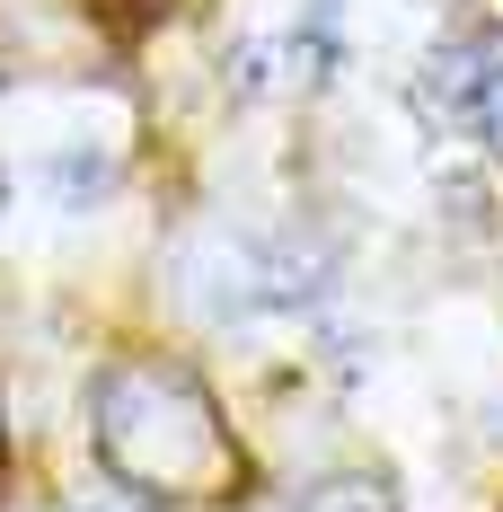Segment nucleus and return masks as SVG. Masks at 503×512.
Wrapping results in <instances>:
<instances>
[{
	"instance_id": "f03ea898",
	"label": "nucleus",
	"mask_w": 503,
	"mask_h": 512,
	"mask_svg": "<svg viewBox=\"0 0 503 512\" xmlns=\"http://www.w3.org/2000/svg\"><path fill=\"white\" fill-rule=\"evenodd\" d=\"M106 177H115V159H106V151L45 159V186H53V204H98V195H106Z\"/></svg>"
},
{
	"instance_id": "20e7f679",
	"label": "nucleus",
	"mask_w": 503,
	"mask_h": 512,
	"mask_svg": "<svg viewBox=\"0 0 503 512\" xmlns=\"http://www.w3.org/2000/svg\"><path fill=\"white\" fill-rule=\"evenodd\" d=\"M0 195H9V177H0Z\"/></svg>"
},
{
	"instance_id": "7ed1b4c3",
	"label": "nucleus",
	"mask_w": 503,
	"mask_h": 512,
	"mask_svg": "<svg viewBox=\"0 0 503 512\" xmlns=\"http://www.w3.org/2000/svg\"><path fill=\"white\" fill-rule=\"evenodd\" d=\"M80 512H124V504H80Z\"/></svg>"
},
{
	"instance_id": "f257e3e1",
	"label": "nucleus",
	"mask_w": 503,
	"mask_h": 512,
	"mask_svg": "<svg viewBox=\"0 0 503 512\" xmlns=\"http://www.w3.org/2000/svg\"><path fill=\"white\" fill-rule=\"evenodd\" d=\"M433 98L451 106V124H468L477 142H503V62L486 45H459L433 62V80H424Z\"/></svg>"
}]
</instances>
